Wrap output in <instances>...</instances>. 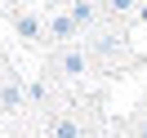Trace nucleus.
I'll return each instance as SVG.
<instances>
[{
  "mask_svg": "<svg viewBox=\"0 0 147 138\" xmlns=\"http://www.w3.org/2000/svg\"><path fill=\"white\" fill-rule=\"evenodd\" d=\"M94 13H98L94 5H71V22H76V27H85V22H94Z\"/></svg>",
  "mask_w": 147,
  "mask_h": 138,
  "instance_id": "nucleus-6",
  "label": "nucleus"
},
{
  "mask_svg": "<svg viewBox=\"0 0 147 138\" xmlns=\"http://www.w3.org/2000/svg\"><path fill=\"white\" fill-rule=\"evenodd\" d=\"M63 71H67V76H85V54H76V49L63 54Z\"/></svg>",
  "mask_w": 147,
  "mask_h": 138,
  "instance_id": "nucleus-4",
  "label": "nucleus"
},
{
  "mask_svg": "<svg viewBox=\"0 0 147 138\" xmlns=\"http://www.w3.org/2000/svg\"><path fill=\"white\" fill-rule=\"evenodd\" d=\"M143 138H147V120H143Z\"/></svg>",
  "mask_w": 147,
  "mask_h": 138,
  "instance_id": "nucleus-8",
  "label": "nucleus"
},
{
  "mask_svg": "<svg viewBox=\"0 0 147 138\" xmlns=\"http://www.w3.org/2000/svg\"><path fill=\"white\" fill-rule=\"evenodd\" d=\"M116 45H120V36H102L94 49H98V54H116Z\"/></svg>",
  "mask_w": 147,
  "mask_h": 138,
  "instance_id": "nucleus-7",
  "label": "nucleus"
},
{
  "mask_svg": "<svg viewBox=\"0 0 147 138\" xmlns=\"http://www.w3.org/2000/svg\"><path fill=\"white\" fill-rule=\"evenodd\" d=\"M49 138H80L76 120H49Z\"/></svg>",
  "mask_w": 147,
  "mask_h": 138,
  "instance_id": "nucleus-1",
  "label": "nucleus"
},
{
  "mask_svg": "<svg viewBox=\"0 0 147 138\" xmlns=\"http://www.w3.org/2000/svg\"><path fill=\"white\" fill-rule=\"evenodd\" d=\"M18 102H22V85H5V89H0V107H18Z\"/></svg>",
  "mask_w": 147,
  "mask_h": 138,
  "instance_id": "nucleus-5",
  "label": "nucleus"
},
{
  "mask_svg": "<svg viewBox=\"0 0 147 138\" xmlns=\"http://www.w3.org/2000/svg\"><path fill=\"white\" fill-rule=\"evenodd\" d=\"M13 27H18V31H22V36H31V40H36V36H40V22H36V18H31V13H13Z\"/></svg>",
  "mask_w": 147,
  "mask_h": 138,
  "instance_id": "nucleus-2",
  "label": "nucleus"
},
{
  "mask_svg": "<svg viewBox=\"0 0 147 138\" xmlns=\"http://www.w3.org/2000/svg\"><path fill=\"white\" fill-rule=\"evenodd\" d=\"M49 31H54L58 40H71V36H76V22H71V13H67V18H54V22H49Z\"/></svg>",
  "mask_w": 147,
  "mask_h": 138,
  "instance_id": "nucleus-3",
  "label": "nucleus"
},
{
  "mask_svg": "<svg viewBox=\"0 0 147 138\" xmlns=\"http://www.w3.org/2000/svg\"><path fill=\"white\" fill-rule=\"evenodd\" d=\"M143 18H147V9H143Z\"/></svg>",
  "mask_w": 147,
  "mask_h": 138,
  "instance_id": "nucleus-9",
  "label": "nucleus"
}]
</instances>
